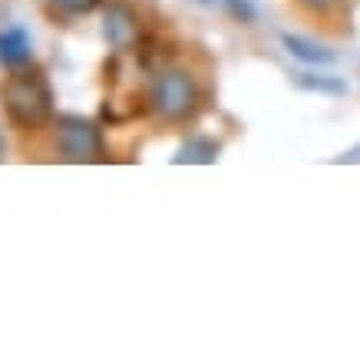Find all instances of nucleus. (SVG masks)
<instances>
[{"instance_id": "1", "label": "nucleus", "mask_w": 360, "mask_h": 360, "mask_svg": "<svg viewBox=\"0 0 360 360\" xmlns=\"http://www.w3.org/2000/svg\"><path fill=\"white\" fill-rule=\"evenodd\" d=\"M7 120L20 129H37L53 116V93L40 73H17L4 83Z\"/></svg>"}, {"instance_id": "2", "label": "nucleus", "mask_w": 360, "mask_h": 360, "mask_svg": "<svg viewBox=\"0 0 360 360\" xmlns=\"http://www.w3.org/2000/svg\"><path fill=\"white\" fill-rule=\"evenodd\" d=\"M149 103L169 122L188 120L198 106V86L192 79V73H186V70H162V73H155L153 86H149Z\"/></svg>"}, {"instance_id": "3", "label": "nucleus", "mask_w": 360, "mask_h": 360, "mask_svg": "<svg viewBox=\"0 0 360 360\" xmlns=\"http://www.w3.org/2000/svg\"><path fill=\"white\" fill-rule=\"evenodd\" d=\"M56 149L66 162H99L103 159V132L83 116H56Z\"/></svg>"}, {"instance_id": "4", "label": "nucleus", "mask_w": 360, "mask_h": 360, "mask_svg": "<svg viewBox=\"0 0 360 360\" xmlns=\"http://www.w3.org/2000/svg\"><path fill=\"white\" fill-rule=\"evenodd\" d=\"M103 37L112 50H129L139 37V17L126 4H110L103 13Z\"/></svg>"}, {"instance_id": "5", "label": "nucleus", "mask_w": 360, "mask_h": 360, "mask_svg": "<svg viewBox=\"0 0 360 360\" xmlns=\"http://www.w3.org/2000/svg\"><path fill=\"white\" fill-rule=\"evenodd\" d=\"M33 56V37L27 27H4L0 30V66L4 70H20Z\"/></svg>"}, {"instance_id": "6", "label": "nucleus", "mask_w": 360, "mask_h": 360, "mask_svg": "<svg viewBox=\"0 0 360 360\" xmlns=\"http://www.w3.org/2000/svg\"><path fill=\"white\" fill-rule=\"evenodd\" d=\"M281 46L295 56V60H301V63H307V66L338 63V53H334V50L314 44V40H307V37H297V33H281Z\"/></svg>"}, {"instance_id": "7", "label": "nucleus", "mask_w": 360, "mask_h": 360, "mask_svg": "<svg viewBox=\"0 0 360 360\" xmlns=\"http://www.w3.org/2000/svg\"><path fill=\"white\" fill-rule=\"evenodd\" d=\"M221 146L215 139H208V136H188L172 155V165H212L219 159Z\"/></svg>"}, {"instance_id": "8", "label": "nucleus", "mask_w": 360, "mask_h": 360, "mask_svg": "<svg viewBox=\"0 0 360 360\" xmlns=\"http://www.w3.org/2000/svg\"><path fill=\"white\" fill-rule=\"evenodd\" d=\"M297 86L311 89V93H328V96H344L347 93V83L340 77H330V73H301Z\"/></svg>"}, {"instance_id": "9", "label": "nucleus", "mask_w": 360, "mask_h": 360, "mask_svg": "<svg viewBox=\"0 0 360 360\" xmlns=\"http://www.w3.org/2000/svg\"><path fill=\"white\" fill-rule=\"evenodd\" d=\"M56 11H63L70 13V17H79V13H89V11H96L103 0H50Z\"/></svg>"}, {"instance_id": "10", "label": "nucleus", "mask_w": 360, "mask_h": 360, "mask_svg": "<svg viewBox=\"0 0 360 360\" xmlns=\"http://www.w3.org/2000/svg\"><path fill=\"white\" fill-rule=\"evenodd\" d=\"M221 4H225L231 17L241 20V23H251L255 17H258V11H255V4H251V0H221Z\"/></svg>"}, {"instance_id": "11", "label": "nucleus", "mask_w": 360, "mask_h": 360, "mask_svg": "<svg viewBox=\"0 0 360 360\" xmlns=\"http://www.w3.org/2000/svg\"><path fill=\"white\" fill-rule=\"evenodd\" d=\"M307 11H317V13H324V11H330V7H338L340 0H301Z\"/></svg>"}, {"instance_id": "12", "label": "nucleus", "mask_w": 360, "mask_h": 360, "mask_svg": "<svg viewBox=\"0 0 360 360\" xmlns=\"http://www.w3.org/2000/svg\"><path fill=\"white\" fill-rule=\"evenodd\" d=\"M198 4H212V0H198Z\"/></svg>"}]
</instances>
